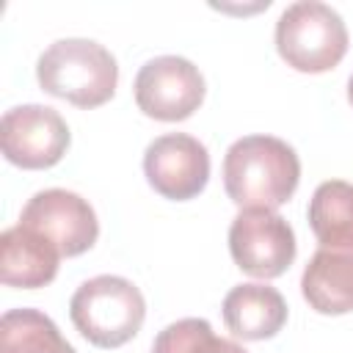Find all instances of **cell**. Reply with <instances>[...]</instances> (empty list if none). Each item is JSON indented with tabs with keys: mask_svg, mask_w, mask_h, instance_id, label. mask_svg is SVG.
<instances>
[{
	"mask_svg": "<svg viewBox=\"0 0 353 353\" xmlns=\"http://www.w3.org/2000/svg\"><path fill=\"white\" fill-rule=\"evenodd\" d=\"M298 182L301 160L281 138L245 135L223 154V188L240 210H276L292 199Z\"/></svg>",
	"mask_w": 353,
	"mask_h": 353,
	"instance_id": "cell-1",
	"label": "cell"
},
{
	"mask_svg": "<svg viewBox=\"0 0 353 353\" xmlns=\"http://www.w3.org/2000/svg\"><path fill=\"white\" fill-rule=\"evenodd\" d=\"M36 80L50 97L91 110L105 105L119 85V66L108 47L91 39H58L36 63Z\"/></svg>",
	"mask_w": 353,
	"mask_h": 353,
	"instance_id": "cell-2",
	"label": "cell"
},
{
	"mask_svg": "<svg viewBox=\"0 0 353 353\" xmlns=\"http://www.w3.org/2000/svg\"><path fill=\"white\" fill-rule=\"evenodd\" d=\"M69 317L83 339L97 347H121L143 325L146 301L141 290L124 276H94L83 281L72 301Z\"/></svg>",
	"mask_w": 353,
	"mask_h": 353,
	"instance_id": "cell-3",
	"label": "cell"
},
{
	"mask_svg": "<svg viewBox=\"0 0 353 353\" xmlns=\"http://www.w3.org/2000/svg\"><path fill=\"white\" fill-rule=\"evenodd\" d=\"M276 50L287 66L303 74H323L339 66L347 52V28L342 17L317 0H301L284 8L276 22Z\"/></svg>",
	"mask_w": 353,
	"mask_h": 353,
	"instance_id": "cell-4",
	"label": "cell"
},
{
	"mask_svg": "<svg viewBox=\"0 0 353 353\" xmlns=\"http://www.w3.org/2000/svg\"><path fill=\"white\" fill-rule=\"evenodd\" d=\"M132 91L143 116L157 121H185L204 102V77L188 58L160 55L138 69Z\"/></svg>",
	"mask_w": 353,
	"mask_h": 353,
	"instance_id": "cell-5",
	"label": "cell"
},
{
	"mask_svg": "<svg viewBox=\"0 0 353 353\" xmlns=\"http://www.w3.org/2000/svg\"><path fill=\"white\" fill-rule=\"evenodd\" d=\"M69 143V127L55 108L17 105L0 119V149L11 165H19L25 171L58 165Z\"/></svg>",
	"mask_w": 353,
	"mask_h": 353,
	"instance_id": "cell-6",
	"label": "cell"
},
{
	"mask_svg": "<svg viewBox=\"0 0 353 353\" xmlns=\"http://www.w3.org/2000/svg\"><path fill=\"white\" fill-rule=\"evenodd\" d=\"M229 254L243 273L276 279L295 259V232L276 210H240L229 226Z\"/></svg>",
	"mask_w": 353,
	"mask_h": 353,
	"instance_id": "cell-7",
	"label": "cell"
},
{
	"mask_svg": "<svg viewBox=\"0 0 353 353\" xmlns=\"http://www.w3.org/2000/svg\"><path fill=\"white\" fill-rule=\"evenodd\" d=\"M19 223L44 234L61 251V256H80L99 237L94 207L83 196L63 188L39 190L36 196H30L22 207Z\"/></svg>",
	"mask_w": 353,
	"mask_h": 353,
	"instance_id": "cell-8",
	"label": "cell"
},
{
	"mask_svg": "<svg viewBox=\"0 0 353 353\" xmlns=\"http://www.w3.org/2000/svg\"><path fill=\"white\" fill-rule=\"evenodd\" d=\"M146 182L171 201L196 199L210 179V152L188 132H168L154 138L143 152Z\"/></svg>",
	"mask_w": 353,
	"mask_h": 353,
	"instance_id": "cell-9",
	"label": "cell"
},
{
	"mask_svg": "<svg viewBox=\"0 0 353 353\" xmlns=\"http://www.w3.org/2000/svg\"><path fill=\"white\" fill-rule=\"evenodd\" d=\"M301 292L317 314L353 312V240L320 245L303 268Z\"/></svg>",
	"mask_w": 353,
	"mask_h": 353,
	"instance_id": "cell-10",
	"label": "cell"
},
{
	"mask_svg": "<svg viewBox=\"0 0 353 353\" xmlns=\"http://www.w3.org/2000/svg\"><path fill=\"white\" fill-rule=\"evenodd\" d=\"M61 251L39 232L17 223L0 234V281L6 287L39 290L58 276Z\"/></svg>",
	"mask_w": 353,
	"mask_h": 353,
	"instance_id": "cell-11",
	"label": "cell"
},
{
	"mask_svg": "<svg viewBox=\"0 0 353 353\" xmlns=\"http://www.w3.org/2000/svg\"><path fill=\"white\" fill-rule=\"evenodd\" d=\"M226 328L243 342H262L276 336L287 323V301L268 284H237L226 292L221 306Z\"/></svg>",
	"mask_w": 353,
	"mask_h": 353,
	"instance_id": "cell-12",
	"label": "cell"
},
{
	"mask_svg": "<svg viewBox=\"0 0 353 353\" xmlns=\"http://www.w3.org/2000/svg\"><path fill=\"white\" fill-rule=\"evenodd\" d=\"M0 353H77L39 309H8L0 317Z\"/></svg>",
	"mask_w": 353,
	"mask_h": 353,
	"instance_id": "cell-13",
	"label": "cell"
},
{
	"mask_svg": "<svg viewBox=\"0 0 353 353\" xmlns=\"http://www.w3.org/2000/svg\"><path fill=\"white\" fill-rule=\"evenodd\" d=\"M309 226L320 245L353 240V185L328 179L309 199Z\"/></svg>",
	"mask_w": 353,
	"mask_h": 353,
	"instance_id": "cell-14",
	"label": "cell"
},
{
	"mask_svg": "<svg viewBox=\"0 0 353 353\" xmlns=\"http://www.w3.org/2000/svg\"><path fill=\"white\" fill-rule=\"evenodd\" d=\"M152 353H245L237 342L215 336L204 317H185L165 325L154 342Z\"/></svg>",
	"mask_w": 353,
	"mask_h": 353,
	"instance_id": "cell-15",
	"label": "cell"
},
{
	"mask_svg": "<svg viewBox=\"0 0 353 353\" xmlns=\"http://www.w3.org/2000/svg\"><path fill=\"white\" fill-rule=\"evenodd\" d=\"M347 102L353 105V74H350V80H347Z\"/></svg>",
	"mask_w": 353,
	"mask_h": 353,
	"instance_id": "cell-16",
	"label": "cell"
}]
</instances>
